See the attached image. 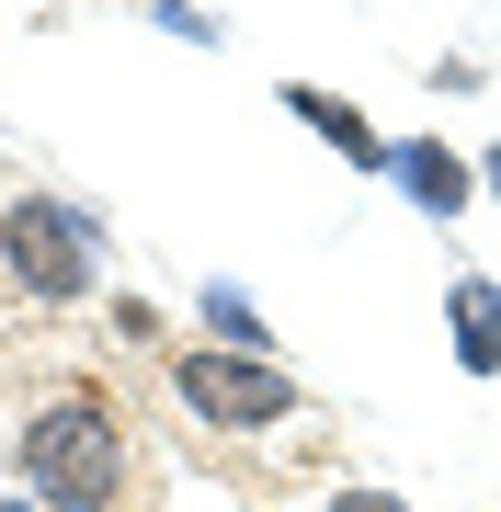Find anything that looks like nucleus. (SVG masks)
<instances>
[{
    "label": "nucleus",
    "instance_id": "nucleus-1",
    "mask_svg": "<svg viewBox=\"0 0 501 512\" xmlns=\"http://www.w3.org/2000/svg\"><path fill=\"white\" fill-rule=\"evenodd\" d=\"M12 490L46 512H114L137 490V433L103 387H46L12 421Z\"/></svg>",
    "mask_w": 501,
    "mask_h": 512
},
{
    "label": "nucleus",
    "instance_id": "nucleus-2",
    "mask_svg": "<svg viewBox=\"0 0 501 512\" xmlns=\"http://www.w3.org/2000/svg\"><path fill=\"white\" fill-rule=\"evenodd\" d=\"M0 285L35 308H80L103 285V228L69 194H0Z\"/></svg>",
    "mask_w": 501,
    "mask_h": 512
},
{
    "label": "nucleus",
    "instance_id": "nucleus-3",
    "mask_svg": "<svg viewBox=\"0 0 501 512\" xmlns=\"http://www.w3.org/2000/svg\"><path fill=\"white\" fill-rule=\"evenodd\" d=\"M171 399H183L217 444H240V433H274V421H297L308 410V387L274 365V353H228V342H194V353H171Z\"/></svg>",
    "mask_w": 501,
    "mask_h": 512
},
{
    "label": "nucleus",
    "instance_id": "nucleus-4",
    "mask_svg": "<svg viewBox=\"0 0 501 512\" xmlns=\"http://www.w3.org/2000/svg\"><path fill=\"white\" fill-rule=\"evenodd\" d=\"M388 183L422 205L433 228H456L467 205H479V160H467V148H445V137H399V148H388Z\"/></svg>",
    "mask_w": 501,
    "mask_h": 512
},
{
    "label": "nucleus",
    "instance_id": "nucleus-5",
    "mask_svg": "<svg viewBox=\"0 0 501 512\" xmlns=\"http://www.w3.org/2000/svg\"><path fill=\"white\" fill-rule=\"evenodd\" d=\"M285 114H297V126H308V137H331V148H342V160H353V171H376V183H388V148H399V137H376V126H365V114H353V103H342V92H308V80H285Z\"/></svg>",
    "mask_w": 501,
    "mask_h": 512
},
{
    "label": "nucleus",
    "instance_id": "nucleus-6",
    "mask_svg": "<svg viewBox=\"0 0 501 512\" xmlns=\"http://www.w3.org/2000/svg\"><path fill=\"white\" fill-rule=\"evenodd\" d=\"M445 330H456V365L467 376H501V285L490 274H456L445 285Z\"/></svg>",
    "mask_w": 501,
    "mask_h": 512
},
{
    "label": "nucleus",
    "instance_id": "nucleus-7",
    "mask_svg": "<svg viewBox=\"0 0 501 512\" xmlns=\"http://www.w3.org/2000/svg\"><path fill=\"white\" fill-rule=\"evenodd\" d=\"M194 319H205V342H228V353H274V319H262L240 285H205V296H194Z\"/></svg>",
    "mask_w": 501,
    "mask_h": 512
},
{
    "label": "nucleus",
    "instance_id": "nucleus-8",
    "mask_svg": "<svg viewBox=\"0 0 501 512\" xmlns=\"http://www.w3.org/2000/svg\"><path fill=\"white\" fill-rule=\"evenodd\" d=\"M149 23H160V35H183V46H228V23L194 12V0H149Z\"/></svg>",
    "mask_w": 501,
    "mask_h": 512
},
{
    "label": "nucleus",
    "instance_id": "nucleus-9",
    "mask_svg": "<svg viewBox=\"0 0 501 512\" xmlns=\"http://www.w3.org/2000/svg\"><path fill=\"white\" fill-rule=\"evenodd\" d=\"M319 512H410V501H399V490H376V478H353V490H331Z\"/></svg>",
    "mask_w": 501,
    "mask_h": 512
},
{
    "label": "nucleus",
    "instance_id": "nucleus-10",
    "mask_svg": "<svg viewBox=\"0 0 501 512\" xmlns=\"http://www.w3.org/2000/svg\"><path fill=\"white\" fill-rule=\"evenodd\" d=\"M479 194H490V205H501V137H490V148H479Z\"/></svg>",
    "mask_w": 501,
    "mask_h": 512
},
{
    "label": "nucleus",
    "instance_id": "nucleus-11",
    "mask_svg": "<svg viewBox=\"0 0 501 512\" xmlns=\"http://www.w3.org/2000/svg\"><path fill=\"white\" fill-rule=\"evenodd\" d=\"M0 512H46V501H23V490H12V501H0Z\"/></svg>",
    "mask_w": 501,
    "mask_h": 512
}]
</instances>
